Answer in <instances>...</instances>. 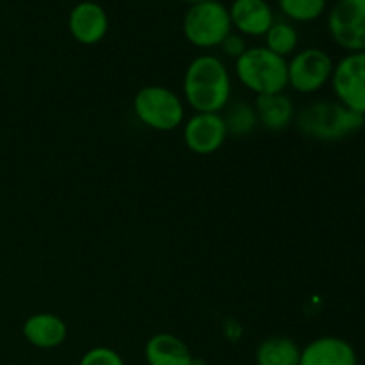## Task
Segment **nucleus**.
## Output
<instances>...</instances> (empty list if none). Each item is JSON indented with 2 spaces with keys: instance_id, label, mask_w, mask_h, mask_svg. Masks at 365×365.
<instances>
[{
  "instance_id": "obj_1",
  "label": "nucleus",
  "mask_w": 365,
  "mask_h": 365,
  "mask_svg": "<svg viewBox=\"0 0 365 365\" xmlns=\"http://www.w3.org/2000/svg\"><path fill=\"white\" fill-rule=\"evenodd\" d=\"M185 102L195 113H221L230 103L232 78L217 56L203 53L185 68L182 82Z\"/></svg>"
},
{
  "instance_id": "obj_2",
  "label": "nucleus",
  "mask_w": 365,
  "mask_h": 365,
  "mask_svg": "<svg viewBox=\"0 0 365 365\" xmlns=\"http://www.w3.org/2000/svg\"><path fill=\"white\" fill-rule=\"evenodd\" d=\"M296 127L305 138L319 143H339L360 132L365 118L337 100H317L296 113Z\"/></svg>"
},
{
  "instance_id": "obj_3",
  "label": "nucleus",
  "mask_w": 365,
  "mask_h": 365,
  "mask_svg": "<svg viewBox=\"0 0 365 365\" xmlns=\"http://www.w3.org/2000/svg\"><path fill=\"white\" fill-rule=\"evenodd\" d=\"M235 75L248 91L257 96L284 93L287 88V59L277 56L266 46L246 48L235 59Z\"/></svg>"
},
{
  "instance_id": "obj_4",
  "label": "nucleus",
  "mask_w": 365,
  "mask_h": 365,
  "mask_svg": "<svg viewBox=\"0 0 365 365\" xmlns=\"http://www.w3.org/2000/svg\"><path fill=\"white\" fill-rule=\"evenodd\" d=\"M132 110L145 127L159 132L175 130L185 118V106L180 96L173 89L159 84L139 89L132 100Z\"/></svg>"
},
{
  "instance_id": "obj_5",
  "label": "nucleus",
  "mask_w": 365,
  "mask_h": 365,
  "mask_svg": "<svg viewBox=\"0 0 365 365\" xmlns=\"http://www.w3.org/2000/svg\"><path fill=\"white\" fill-rule=\"evenodd\" d=\"M182 32L196 48H216L232 32L228 7L220 0L191 4L182 20Z\"/></svg>"
},
{
  "instance_id": "obj_6",
  "label": "nucleus",
  "mask_w": 365,
  "mask_h": 365,
  "mask_svg": "<svg viewBox=\"0 0 365 365\" xmlns=\"http://www.w3.org/2000/svg\"><path fill=\"white\" fill-rule=\"evenodd\" d=\"M335 63L328 52L309 46L287 61V84L299 95H314L330 84Z\"/></svg>"
},
{
  "instance_id": "obj_7",
  "label": "nucleus",
  "mask_w": 365,
  "mask_h": 365,
  "mask_svg": "<svg viewBox=\"0 0 365 365\" xmlns=\"http://www.w3.org/2000/svg\"><path fill=\"white\" fill-rule=\"evenodd\" d=\"M331 41L348 53L365 50V0H337L328 13Z\"/></svg>"
},
{
  "instance_id": "obj_8",
  "label": "nucleus",
  "mask_w": 365,
  "mask_h": 365,
  "mask_svg": "<svg viewBox=\"0 0 365 365\" xmlns=\"http://www.w3.org/2000/svg\"><path fill=\"white\" fill-rule=\"evenodd\" d=\"M330 84L337 102L365 118V50L346 53L335 63Z\"/></svg>"
},
{
  "instance_id": "obj_9",
  "label": "nucleus",
  "mask_w": 365,
  "mask_h": 365,
  "mask_svg": "<svg viewBox=\"0 0 365 365\" xmlns=\"http://www.w3.org/2000/svg\"><path fill=\"white\" fill-rule=\"evenodd\" d=\"M228 138L220 113H195L184 123V143L196 155L216 153Z\"/></svg>"
},
{
  "instance_id": "obj_10",
  "label": "nucleus",
  "mask_w": 365,
  "mask_h": 365,
  "mask_svg": "<svg viewBox=\"0 0 365 365\" xmlns=\"http://www.w3.org/2000/svg\"><path fill=\"white\" fill-rule=\"evenodd\" d=\"M68 31L81 45H96L109 32L107 11L95 0H82L68 14Z\"/></svg>"
},
{
  "instance_id": "obj_11",
  "label": "nucleus",
  "mask_w": 365,
  "mask_h": 365,
  "mask_svg": "<svg viewBox=\"0 0 365 365\" xmlns=\"http://www.w3.org/2000/svg\"><path fill=\"white\" fill-rule=\"evenodd\" d=\"M232 29L241 36L260 38L277 20L267 0H234L228 7Z\"/></svg>"
},
{
  "instance_id": "obj_12",
  "label": "nucleus",
  "mask_w": 365,
  "mask_h": 365,
  "mask_svg": "<svg viewBox=\"0 0 365 365\" xmlns=\"http://www.w3.org/2000/svg\"><path fill=\"white\" fill-rule=\"evenodd\" d=\"M299 365H359V355L348 341L327 335L302 349Z\"/></svg>"
},
{
  "instance_id": "obj_13",
  "label": "nucleus",
  "mask_w": 365,
  "mask_h": 365,
  "mask_svg": "<svg viewBox=\"0 0 365 365\" xmlns=\"http://www.w3.org/2000/svg\"><path fill=\"white\" fill-rule=\"evenodd\" d=\"M24 337L31 346L39 349H56L66 341L68 327L59 316L52 312H38L24 323Z\"/></svg>"
},
{
  "instance_id": "obj_14",
  "label": "nucleus",
  "mask_w": 365,
  "mask_h": 365,
  "mask_svg": "<svg viewBox=\"0 0 365 365\" xmlns=\"http://www.w3.org/2000/svg\"><path fill=\"white\" fill-rule=\"evenodd\" d=\"M253 109H255L260 127L269 132H282L294 123V102L291 96L285 95V91L257 96Z\"/></svg>"
},
{
  "instance_id": "obj_15",
  "label": "nucleus",
  "mask_w": 365,
  "mask_h": 365,
  "mask_svg": "<svg viewBox=\"0 0 365 365\" xmlns=\"http://www.w3.org/2000/svg\"><path fill=\"white\" fill-rule=\"evenodd\" d=\"M145 359L148 365H195L187 344L171 334L150 337L145 346Z\"/></svg>"
},
{
  "instance_id": "obj_16",
  "label": "nucleus",
  "mask_w": 365,
  "mask_h": 365,
  "mask_svg": "<svg viewBox=\"0 0 365 365\" xmlns=\"http://www.w3.org/2000/svg\"><path fill=\"white\" fill-rule=\"evenodd\" d=\"M302 348L291 337L274 335L259 344L255 353L257 365H299Z\"/></svg>"
},
{
  "instance_id": "obj_17",
  "label": "nucleus",
  "mask_w": 365,
  "mask_h": 365,
  "mask_svg": "<svg viewBox=\"0 0 365 365\" xmlns=\"http://www.w3.org/2000/svg\"><path fill=\"white\" fill-rule=\"evenodd\" d=\"M264 39H266L264 46L284 59L287 56H294L299 45L298 29L289 20H274L269 31L264 34Z\"/></svg>"
},
{
  "instance_id": "obj_18",
  "label": "nucleus",
  "mask_w": 365,
  "mask_h": 365,
  "mask_svg": "<svg viewBox=\"0 0 365 365\" xmlns=\"http://www.w3.org/2000/svg\"><path fill=\"white\" fill-rule=\"evenodd\" d=\"M223 116L225 127H227L228 134L235 135V138H245L250 135L257 127H259V120H257V113L253 106L246 102H234L228 103L225 107Z\"/></svg>"
},
{
  "instance_id": "obj_19",
  "label": "nucleus",
  "mask_w": 365,
  "mask_h": 365,
  "mask_svg": "<svg viewBox=\"0 0 365 365\" xmlns=\"http://www.w3.org/2000/svg\"><path fill=\"white\" fill-rule=\"evenodd\" d=\"M278 7L289 21L309 24L327 13L328 0H278Z\"/></svg>"
},
{
  "instance_id": "obj_20",
  "label": "nucleus",
  "mask_w": 365,
  "mask_h": 365,
  "mask_svg": "<svg viewBox=\"0 0 365 365\" xmlns=\"http://www.w3.org/2000/svg\"><path fill=\"white\" fill-rule=\"evenodd\" d=\"M78 365H125V360L114 349L107 346H96L82 355Z\"/></svg>"
},
{
  "instance_id": "obj_21",
  "label": "nucleus",
  "mask_w": 365,
  "mask_h": 365,
  "mask_svg": "<svg viewBox=\"0 0 365 365\" xmlns=\"http://www.w3.org/2000/svg\"><path fill=\"white\" fill-rule=\"evenodd\" d=\"M220 48L221 52H223L227 57H230V59H239V57L246 52L248 46H246L245 38H242L241 34H234V32H230V34L223 39Z\"/></svg>"
},
{
  "instance_id": "obj_22",
  "label": "nucleus",
  "mask_w": 365,
  "mask_h": 365,
  "mask_svg": "<svg viewBox=\"0 0 365 365\" xmlns=\"http://www.w3.org/2000/svg\"><path fill=\"white\" fill-rule=\"evenodd\" d=\"M182 2H187V4H198V2H207V0H182Z\"/></svg>"
}]
</instances>
